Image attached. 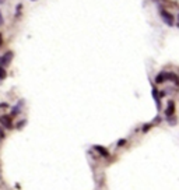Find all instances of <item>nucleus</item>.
Listing matches in <instances>:
<instances>
[{"mask_svg":"<svg viewBox=\"0 0 179 190\" xmlns=\"http://www.w3.org/2000/svg\"><path fill=\"white\" fill-rule=\"evenodd\" d=\"M95 150H97L104 158H109V152H108L104 147H101V145H95Z\"/></svg>","mask_w":179,"mask_h":190,"instance_id":"5","label":"nucleus"},{"mask_svg":"<svg viewBox=\"0 0 179 190\" xmlns=\"http://www.w3.org/2000/svg\"><path fill=\"white\" fill-rule=\"evenodd\" d=\"M3 24V17H2V13H0V25Z\"/></svg>","mask_w":179,"mask_h":190,"instance_id":"11","label":"nucleus"},{"mask_svg":"<svg viewBox=\"0 0 179 190\" xmlns=\"http://www.w3.org/2000/svg\"><path fill=\"white\" fill-rule=\"evenodd\" d=\"M0 123L3 124L4 127H7V129H11V127H13L11 119H10L9 116H0Z\"/></svg>","mask_w":179,"mask_h":190,"instance_id":"3","label":"nucleus"},{"mask_svg":"<svg viewBox=\"0 0 179 190\" xmlns=\"http://www.w3.org/2000/svg\"><path fill=\"white\" fill-rule=\"evenodd\" d=\"M3 45V36H2V34H0V46Z\"/></svg>","mask_w":179,"mask_h":190,"instance_id":"10","label":"nucleus"},{"mask_svg":"<svg viewBox=\"0 0 179 190\" xmlns=\"http://www.w3.org/2000/svg\"><path fill=\"white\" fill-rule=\"evenodd\" d=\"M4 139V131L2 130V127H0V140H3Z\"/></svg>","mask_w":179,"mask_h":190,"instance_id":"9","label":"nucleus"},{"mask_svg":"<svg viewBox=\"0 0 179 190\" xmlns=\"http://www.w3.org/2000/svg\"><path fill=\"white\" fill-rule=\"evenodd\" d=\"M160 15H161V18L164 20V22L167 25H173V17H172V14H169L168 11H165L164 9H160Z\"/></svg>","mask_w":179,"mask_h":190,"instance_id":"1","label":"nucleus"},{"mask_svg":"<svg viewBox=\"0 0 179 190\" xmlns=\"http://www.w3.org/2000/svg\"><path fill=\"white\" fill-rule=\"evenodd\" d=\"M164 81H165V73H161V74H158L157 77H155V83H157V84L164 83Z\"/></svg>","mask_w":179,"mask_h":190,"instance_id":"6","label":"nucleus"},{"mask_svg":"<svg viewBox=\"0 0 179 190\" xmlns=\"http://www.w3.org/2000/svg\"><path fill=\"white\" fill-rule=\"evenodd\" d=\"M11 58H13V52H7V53H4L2 58H0V64L2 66H7V64L11 62Z\"/></svg>","mask_w":179,"mask_h":190,"instance_id":"2","label":"nucleus"},{"mask_svg":"<svg viewBox=\"0 0 179 190\" xmlns=\"http://www.w3.org/2000/svg\"><path fill=\"white\" fill-rule=\"evenodd\" d=\"M173 113H175V103H173V101H169L168 102V106H167V118H171V116H173Z\"/></svg>","mask_w":179,"mask_h":190,"instance_id":"4","label":"nucleus"},{"mask_svg":"<svg viewBox=\"0 0 179 190\" xmlns=\"http://www.w3.org/2000/svg\"><path fill=\"white\" fill-rule=\"evenodd\" d=\"M124 143H126L124 140H119V141H118V147H122V145H124Z\"/></svg>","mask_w":179,"mask_h":190,"instance_id":"8","label":"nucleus"},{"mask_svg":"<svg viewBox=\"0 0 179 190\" xmlns=\"http://www.w3.org/2000/svg\"><path fill=\"white\" fill-rule=\"evenodd\" d=\"M6 79V69H3V67L0 66V80Z\"/></svg>","mask_w":179,"mask_h":190,"instance_id":"7","label":"nucleus"}]
</instances>
